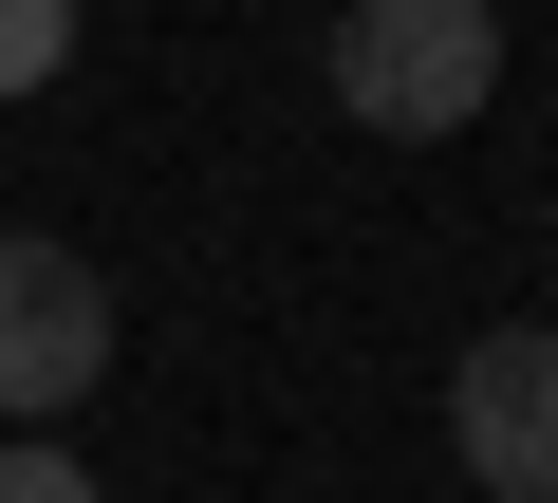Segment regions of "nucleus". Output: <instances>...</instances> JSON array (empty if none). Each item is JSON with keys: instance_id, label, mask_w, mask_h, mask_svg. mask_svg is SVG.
Returning a JSON list of instances; mask_svg holds the SVG:
<instances>
[{"instance_id": "obj_1", "label": "nucleus", "mask_w": 558, "mask_h": 503, "mask_svg": "<svg viewBox=\"0 0 558 503\" xmlns=\"http://www.w3.org/2000/svg\"><path fill=\"white\" fill-rule=\"evenodd\" d=\"M317 75H336V112L373 149H447L502 94V20H484V0H336V57Z\"/></svg>"}, {"instance_id": "obj_2", "label": "nucleus", "mask_w": 558, "mask_h": 503, "mask_svg": "<svg viewBox=\"0 0 558 503\" xmlns=\"http://www.w3.org/2000/svg\"><path fill=\"white\" fill-rule=\"evenodd\" d=\"M94 373H112V280L75 262V242L0 224V429H57Z\"/></svg>"}, {"instance_id": "obj_3", "label": "nucleus", "mask_w": 558, "mask_h": 503, "mask_svg": "<svg viewBox=\"0 0 558 503\" xmlns=\"http://www.w3.org/2000/svg\"><path fill=\"white\" fill-rule=\"evenodd\" d=\"M447 447H465L484 503H558V318L465 336V373H447Z\"/></svg>"}, {"instance_id": "obj_4", "label": "nucleus", "mask_w": 558, "mask_h": 503, "mask_svg": "<svg viewBox=\"0 0 558 503\" xmlns=\"http://www.w3.org/2000/svg\"><path fill=\"white\" fill-rule=\"evenodd\" d=\"M75 75V0H0V112Z\"/></svg>"}, {"instance_id": "obj_5", "label": "nucleus", "mask_w": 558, "mask_h": 503, "mask_svg": "<svg viewBox=\"0 0 558 503\" xmlns=\"http://www.w3.org/2000/svg\"><path fill=\"white\" fill-rule=\"evenodd\" d=\"M0 503H94V466L75 447H0Z\"/></svg>"}]
</instances>
